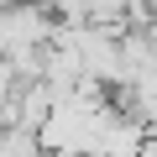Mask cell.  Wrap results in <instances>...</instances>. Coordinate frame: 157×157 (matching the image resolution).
I'll return each instance as SVG.
<instances>
[{
  "label": "cell",
  "instance_id": "cell-3",
  "mask_svg": "<svg viewBox=\"0 0 157 157\" xmlns=\"http://www.w3.org/2000/svg\"><path fill=\"white\" fill-rule=\"evenodd\" d=\"M47 157H84V152H47Z\"/></svg>",
  "mask_w": 157,
  "mask_h": 157
},
{
  "label": "cell",
  "instance_id": "cell-1",
  "mask_svg": "<svg viewBox=\"0 0 157 157\" xmlns=\"http://www.w3.org/2000/svg\"><path fill=\"white\" fill-rule=\"evenodd\" d=\"M52 37H58V11L47 0H6V11H0V52L6 58L37 52Z\"/></svg>",
  "mask_w": 157,
  "mask_h": 157
},
{
  "label": "cell",
  "instance_id": "cell-2",
  "mask_svg": "<svg viewBox=\"0 0 157 157\" xmlns=\"http://www.w3.org/2000/svg\"><path fill=\"white\" fill-rule=\"evenodd\" d=\"M0 157H47L42 131H32V126H6V136H0Z\"/></svg>",
  "mask_w": 157,
  "mask_h": 157
}]
</instances>
